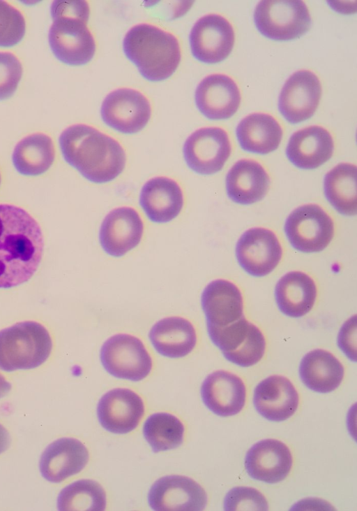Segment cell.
Returning <instances> with one entry per match:
<instances>
[{
    "mask_svg": "<svg viewBox=\"0 0 357 511\" xmlns=\"http://www.w3.org/2000/svg\"><path fill=\"white\" fill-rule=\"evenodd\" d=\"M43 248L36 220L19 206L0 204V288L28 281L40 264Z\"/></svg>",
    "mask_w": 357,
    "mask_h": 511,
    "instance_id": "obj_1",
    "label": "cell"
},
{
    "mask_svg": "<svg viewBox=\"0 0 357 511\" xmlns=\"http://www.w3.org/2000/svg\"><path fill=\"white\" fill-rule=\"evenodd\" d=\"M59 141L65 161L90 182H110L125 168L126 156L121 145L91 126L71 125L62 131Z\"/></svg>",
    "mask_w": 357,
    "mask_h": 511,
    "instance_id": "obj_2",
    "label": "cell"
},
{
    "mask_svg": "<svg viewBox=\"0 0 357 511\" xmlns=\"http://www.w3.org/2000/svg\"><path fill=\"white\" fill-rule=\"evenodd\" d=\"M126 56L146 80L158 82L169 78L181 57L175 36L151 24L131 27L123 41Z\"/></svg>",
    "mask_w": 357,
    "mask_h": 511,
    "instance_id": "obj_3",
    "label": "cell"
},
{
    "mask_svg": "<svg viewBox=\"0 0 357 511\" xmlns=\"http://www.w3.org/2000/svg\"><path fill=\"white\" fill-rule=\"evenodd\" d=\"M52 340L38 322L24 321L0 331V369L11 372L32 369L50 357Z\"/></svg>",
    "mask_w": 357,
    "mask_h": 511,
    "instance_id": "obj_4",
    "label": "cell"
},
{
    "mask_svg": "<svg viewBox=\"0 0 357 511\" xmlns=\"http://www.w3.org/2000/svg\"><path fill=\"white\" fill-rule=\"evenodd\" d=\"M257 30L275 41L299 38L311 26V17L303 1H261L254 12Z\"/></svg>",
    "mask_w": 357,
    "mask_h": 511,
    "instance_id": "obj_5",
    "label": "cell"
},
{
    "mask_svg": "<svg viewBox=\"0 0 357 511\" xmlns=\"http://www.w3.org/2000/svg\"><path fill=\"white\" fill-rule=\"evenodd\" d=\"M207 331L225 358L237 366H253L264 355L266 340L262 332L244 316L223 327H207Z\"/></svg>",
    "mask_w": 357,
    "mask_h": 511,
    "instance_id": "obj_6",
    "label": "cell"
},
{
    "mask_svg": "<svg viewBox=\"0 0 357 511\" xmlns=\"http://www.w3.org/2000/svg\"><path fill=\"white\" fill-rule=\"evenodd\" d=\"M100 357L105 370L120 379L140 381L152 369V359L144 343L129 334L109 338L102 345Z\"/></svg>",
    "mask_w": 357,
    "mask_h": 511,
    "instance_id": "obj_7",
    "label": "cell"
},
{
    "mask_svg": "<svg viewBox=\"0 0 357 511\" xmlns=\"http://www.w3.org/2000/svg\"><path fill=\"white\" fill-rule=\"evenodd\" d=\"M284 229L294 249L306 253L318 252L332 240L334 223L321 206L307 204L296 208L289 214Z\"/></svg>",
    "mask_w": 357,
    "mask_h": 511,
    "instance_id": "obj_8",
    "label": "cell"
},
{
    "mask_svg": "<svg viewBox=\"0 0 357 511\" xmlns=\"http://www.w3.org/2000/svg\"><path fill=\"white\" fill-rule=\"evenodd\" d=\"M53 20L48 34L50 48L61 62L70 66L84 65L96 52V41L86 26L87 20L60 17Z\"/></svg>",
    "mask_w": 357,
    "mask_h": 511,
    "instance_id": "obj_9",
    "label": "cell"
},
{
    "mask_svg": "<svg viewBox=\"0 0 357 511\" xmlns=\"http://www.w3.org/2000/svg\"><path fill=\"white\" fill-rule=\"evenodd\" d=\"M183 151L191 170L201 175H212L222 168L230 156L231 146L224 129L204 127L188 137Z\"/></svg>",
    "mask_w": 357,
    "mask_h": 511,
    "instance_id": "obj_10",
    "label": "cell"
},
{
    "mask_svg": "<svg viewBox=\"0 0 357 511\" xmlns=\"http://www.w3.org/2000/svg\"><path fill=\"white\" fill-rule=\"evenodd\" d=\"M103 122L123 134L141 131L151 118V108L147 98L130 88H119L109 93L100 109Z\"/></svg>",
    "mask_w": 357,
    "mask_h": 511,
    "instance_id": "obj_11",
    "label": "cell"
},
{
    "mask_svg": "<svg viewBox=\"0 0 357 511\" xmlns=\"http://www.w3.org/2000/svg\"><path fill=\"white\" fill-rule=\"evenodd\" d=\"M232 25L225 17L208 14L200 17L193 25L189 41L193 57L206 64L225 60L234 43Z\"/></svg>",
    "mask_w": 357,
    "mask_h": 511,
    "instance_id": "obj_12",
    "label": "cell"
},
{
    "mask_svg": "<svg viewBox=\"0 0 357 511\" xmlns=\"http://www.w3.org/2000/svg\"><path fill=\"white\" fill-rule=\"evenodd\" d=\"M282 248L273 231L255 227L245 231L236 245V257L241 267L255 277L265 276L278 265Z\"/></svg>",
    "mask_w": 357,
    "mask_h": 511,
    "instance_id": "obj_13",
    "label": "cell"
},
{
    "mask_svg": "<svg viewBox=\"0 0 357 511\" xmlns=\"http://www.w3.org/2000/svg\"><path fill=\"white\" fill-rule=\"evenodd\" d=\"M148 502L155 511H201L207 504L204 489L192 479L183 475H167L151 486Z\"/></svg>",
    "mask_w": 357,
    "mask_h": 511,
    "instance_id": "obj_14",
    "label": "cell"
},
{
    "mask_svg": "<svg viewBox=\"0 0 357 511\" xmlns=\"http://www.w3.org/2000/svg\"><path fill=\"white\" fill-rule=\"evenodd\" d=\"M321 95L318 77L310 71H298L290 75L281 89L279 111L291 124L303 122L314 115Z\"/></svg>",
    "mask_w": 357,
    "mask_h": 511,
    "instance_id": "obj_15",
    "label": "cell"
},
{
    "mask_svg": "<svg viewBox=\"0 0 357 511\" xmlns=\"http://www.w3.org/2000/svg\"><path fill=\"white\" fill-rule=\"evenodd\" d=\"M144 413L142 398L133 391L116 388L105 393L99 400L97 415L100 425L107 431L125 434L133 431Z\"/></svg>",
    "mask_w": 357,
    "mask_h": 511,
    "instance_id": "obj_16",
    "label": "cell"
},
{
    "mask_svg": "<svg viewBox=\"0 0 357 511\" xmlns=\"http://www.w3.org/2000/svg\"><path fill=\"white\" fill-rule=\"evenodd\" d=\"M144 223L139 213L130 207H120L104 218L99 232L100 243L110 256L120 257L141 241Z\"/></svg>",
    "mask_w": 357,
    "mask_h": 511,
    "instance_id": "obj_17",
    "label": "cell"
},
{
    "mask_svg": "<svg viewBox=\"0 0 357 511\" xmlns=\"http://www.w3.org/2000/svg\"><path fill=\"white\" fill-rule=\"evenodd\" d=\"M200 113L209 120H225L233 116L240 106L241 94L236 83L224 74L205 77L195 94Z\"/></svg>",
    "mask_w": 357,
    "mask_h": 511,
    "instance_id": "obj_18",
    "label": "cell"
},
{
    "mask_svg": "<svg viewBox=\"0 0 357 511\" xmlns=\"http://www.w3.org/2000/svg\"><path fill=\"white\" fill-rule=\"evenodd\" d=\"M293 463L291 453L282 442L265 439L254 444L247 452L245 467L253 479L274 484L288 475Z\"/></svg>",
    "mask_w": 357,
    "mask_h": 511,
    "instance_id": "obj_19",
    "label": "cell"
},
{
    "mask_svg": "<svg viewBox=\"0 0 357 511\" xmlns=\"http://www.w3.org/2000/svg\"><path fill=\"white\" fill-rule=\"evenodd\" d=\"M89 452L73 438H61L50 443L40 456L41 475L52 483H59L79 473L88 463Z\"/></svg>",
    "mask_w": 357,
    "mask_h": 511,
    "instance_id": "obj_20",
    "label": "cell"
},
{
    "mask_svg": "<svg viewBox=\"0 0 357 511\" xmlns=\"http://www.w3.org/2000/svg\"><path fill=\"white\" fill-rule=\"evenodd\" d=\"M255 409L265 419L282 422L296 411L298 394L292 382L282 375H271L261 380L254 391Z\"/></svg>",
    "mask_w": 357,
    "mask_h": 511,
    "instance_id": "obj_21",
    "label": "cell"
},
{
    "mask_svg": "<svg viewBox=\"0 0 357 511\" xmlns=\"http://www.w3.org/2000/svg\"><path fill=\"white\" fill-rule=\"evenodd\" d=\"M201 396L212 412L220 417H229L238 414L243 408L246 389L237 375L226 370H216L202 382Z\"/></svg>",
    "mask_w": 357,
    "mask_h": 511,
    "instance_id": "obj_22",
    "label": "cell"
},
{
    "mask_svg": "<svg viewBox=\"0 0 357 511\" xmlns=\"http://www.w3.org/2000/svg\"><path fill=\"white\" fill-rule=\"evenodd\" d=\"M206 326L220 328L243 317V300L240 289L231 282L218 279L208 283L201 296Z\"/></svg>",
    "mask_w": 357,
    "mask_h": 511,
    "instance_id": "obj_23",
    "label": "cell"
},
{
    "mask_svg": "<svg viewBox=\"0 0 357 511\" xmlns=\"http://www.w3.org/2000/svg\"><path fill=\"white\" fill-rule=\"evenodd\" d=\"M333 150L334 143L331 134L324 127L314 125L300 129L291 136L286 155L296 167L310 170L329 160Z\"/></svg>",
    "mask_w": 357,
    "mask_h": 511,
    "instance_id": "obj_24",
    "label": "cell"
},
{
    "mask_svg": "<svg viewBox=\"0 0 357 511\" xmlns=\"http://www.w3.org/2000/svg\"><path fill=\"white\" fill-rule=\"evenodd\" d=\"M184 203L179 185L173 179L158 176L149 180L142 187L139 203L147 217L153 222L172 221L181 213Z\"/></svg>",
    "mask_w": 357,
    "mask_h": 511,
    "instance_id": "obj_25",
    "label": "cell"
},
{
    "mask_svg": "<svg viewBox=\"0 0 357 511\" xmlns=\"http://www.w3.org/2000/svg\"><path fill=\"white\" fill-rule=\"evenodd\" d=\"M270 185L265 168L252 159H241L229 169L226 177V190L229 198L241 205H249L261 200Z\"/></svg>",
    "mask_w": 357,
    "mask_h": 511,
    "instance_id": "obj_26",
    "label": "cell"
},
{
    "mask_svg": "<svg viewBox=\"0 0 357 511\" xmlns=\"http://www.w3.org/2000/svg\"><path fill=\"white\" fill-rule=\"evenodd\" d=\"M149 337L155 350L169 358L188 355L197 343L194 326L181 317H169L158 321L151 327Z\"/></svg>",
    "mask_w": 357,
    "mask_h": 511,
    "instance_id": "obj_27",
    "label": "cell"
},
{
    "mask_svg": "<svg viewBox=\"0 0 357 511\" xmlns=\"http://www.w3.org/2000/svg\"><path fill=\"white\" fill-rule=\"evenodd\" d=\"M314 281L301 271H291L278 281L275 297L279 310L291 317H301L313 308L317 298Z\"/></svg>",
    "mask_w": 357,
    "mask_h": 511,
    "instance_id": "obj_28",
    "label": "cell"
},
{
    "mask_svg": "<svg viewBox=\"0 0 357 511\" xmlns=\"http://www.w3.org/2000/svg\"><path fill=\"white\" fill-rule=\"evenodd\" d=\"M236 134L243 150L266 154L278 147L282 138V129L273 116L257 113L250 114L241 120Z\"/></svg>",
    "mask_w": 357,
    "mask_h": 511,
    "instance_id": "obj_29",
    "label": "cell"
},
{
    "mask_svg": "<svg viewBox=\"0 0 357 511\" xmlns=\"http://www.w3.org/2000/svg\"><path fill=\"white\" fill-rule=\"evenodd\" d=\"M344 369L341 362L331 352L317 349L307 353L301 359L299 375L310 389L328 393L342 382Z\"/></svg>",
    "mask_w": 357,
    "mask_h": 511,
    "instance_id": "obj_30",
    "label": "cell"
},
{
    "mask_svg": "<svg viewBox=\"0 0 357 511\" xmlns=\"http://www.w3.org/2000/svg\"><path fill=\"white\" fill-rule=\"evenodd\" d=\"M55 157L52 138L36 133L22 138L15 147L13 163L16 170L25 175H38L52 166Z\"/></svg>",
    "mask_w": 357,
    "mask_h": 511,
    "instance_id": "obj_31",
    "label": "cell"
},
{
    "mask_svg": "<svg viewBox=\"0 0 357 511\" xmlns=\"http://www.w3.org/2000/svg\"><path fill=\"white\" fill-rule=\"evenodd\" d=\"M326 198L340 214L354 215L357 210L356 166L349 163L335 166L325 175Z\"/></svg>",
    "mask_w": 357,
    "mask_h": 511,
    "instance_id": "obj_32",
    "label": "cell"
},
{
    "mask_svg": "<svg viewBox=\"0 0 357 511\" xmlns=\"http://www.w3.org/2000/svg\"><path fill=\"white\" fill-rule=\"evenodd\" d=\"M106 504L103 488L91 480H80L68 484L57 498V508L60 511H102Z\"/></svg>",
    "mask_w": 357,
    "mask_h": 511,
    "instance_id": "obj_33",
    "label": "cell"
},
{
    "mask_svg": "<svg viewBox=\"0 0 357 511\" xmlns=\"http://www.w3.org/2000/svg\"><path fill=\"white\" fill-rule=\"evenodd\" d=\"M184 426L174 415L158 412L150 415L143 426V434L153 452L179 447L184 436Z\"/></svg>",
    "mask_w": 357,
    "mask_h": 511,
    "instance_id": "obj_34",
    "label": "cell"
},
{
    "mask_svg": "<svg viewBox=\"0 0 357 511\" xmlns=\"http://www.w3.org/2000/svg\"><path fill=\"white\" fill-rule=\"evenodd\" d=\"M25 31L26 22L21 12L0 0V47H12L19 43Z\"/></svg>",
    "mask_w": 357,
    "mask_h": 511,
    "instance_id": "obj_35",
    "label": "cell"
},
{
    "mask_svg": "<svg viewBox=\"0 0 357 511\" xmlns=\"http://www.w3.org/2000/svg\"><path fill=\"white\" fill-rule=\"evenodd\" d=\"M223 507L226 511L268 510L264 495L256 489L248 487H237L229 490L225 497Z\"/></svg>",
    "mask_w": 357,
    "mask_h": 511,
    "instance_id": "obj_36",
    "label": "cell"
},
{
    "mask_svg": "<svg viewBox=\"0 0 357 511\" xmlns=\"http://www.w3.org/2000/svg\"><path fill=\"white\" fill-rule=\"evenodd\" d=\"M22 74V66L17 57L9 52H0V101L14 94Z\"/></svg>",
    "mask_w": 357,
    "mask_h": 511,
    "instance_id": "obj_37",
    "label": "cell"
},
{
    "mask_svg": "<svg viewBox=\"0 0 357 511\" xmlns=\"http://www.w3.org/2000/svg\"><path fill=\"white\" fill-rule=\"evenodd\" d=\"M52 19L66 17L89 20V7L85 1H54L50 6Z\"/></svg>",
    "mask_w": 357,
    "mask_h": 511,
    "instance_id": "obj_38",
    "label": "cell"
},
{
    "mask_svg": "<svg viewBox=\"0 0 357 511\" xmlns=\"http://www.w3.org/2000/svg\"><path fill=\"white\" fill-rule=\"evenodd\" d=\"M356 316H353L342 326L338 335V345L352 361H356Z\"/></svg>",
    "mask_w": 357,
    "mask_h": 511,
    "instance_id": "obj_39",
    "label": "cell"
},
{
    "mask_svg": "<svg viewBox=\"0 0 357 511\" xmlns=\"http://www.w3.org/2000/svg\"><path fill=\"white\" fill-rule=\"evenodd\" d=\"M10 437L8 431L0 424V454L5 452L10 445Z\"/></svg>",
    "mask_w": 357,
    "mask_h": 511,
    "instance_id": "obj_40",
    "label": "cell"
},
{
    "mask_svg": "<svg viewBox=\"0 0 357 511\" xmlns=\"http://www.w3.org/2000/svg\"><path fill=\"white\" fill-rule=\"evenodd\" d=\"M11 389V384L0 373V398L5 396Z\"/></svg>",
    "mask_w": 357,
    "mask_h": 511,
    "instance_id": "obj_41",
    "label": "cell"
},
{
    "mask_svg": "<svg viewBox=\"0 0 357 511\" xmlns=\"http://www.w3.org/2000/svg\"><path fill=\"white\" fill-rule=\"evenodd\" d=\"M0 182H1V176H0Z\"/></svg>",
    "mask_w": 357,
    "mask_h": 511,
    "instance_id": "obj_42",
    "label": "cell"
}]
</instances>
